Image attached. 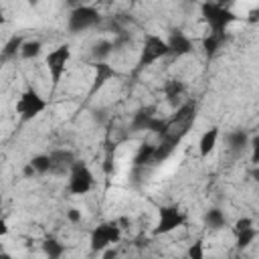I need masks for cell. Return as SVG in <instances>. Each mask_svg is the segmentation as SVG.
Instances as JSON below:
<instances>
[{"instance_id": "obj_4", "label": "cell", "mask_w": 259, "mask_h": 259, "mask_svg": "<svg viewBox=\"0 0 259 259\" xmlns=\"http://www.w3.org/2000/svg\"><path fill=\"white\" fill-rule=\"evenodd\" d=\"M45 109H47V99L40 97L38 91L32 87L22 91V95L16 101V113L20 115V121H30L36 115H40Z\"/></svg>"}, {"instance_id": "obj_30", "label": "cell", "mask_w": 259, "mask_h": 259, "mask_svg": "<svg viewBox=\"0 0 259 259\" xmlns=\"http://www.w3.org/2000/svg\"><path fill=\"white\" fill-rule=\"evenodd\" d=\"M249 227H253V221H251L249 217H241V219L235 223V229H233V231H235V235H237V233H241V231H245V229H249Z\"/></svg>"}, {"instance_id": "obj_20", "label": "cell", "mask_w": 259, "mask_h": 259, "mask_svg": "<svg viewBox=\"0 0 259 259\" xmlns=\"http://www.w3.org/2000/svg\"><path fill=\"white\" fill-rule=\"evenodd\" d=\"M204 225L212 231H221L225 227V214L221 208H210L204 212Z\"/></svg>"}, {"instance_id": "obj_8", "label": "cell", "mask_w": 259, "mask_h": 259, "mask_svg": "<svg viewBox=\"0 0 259 259\" xmlns=\"http://www.w3.org/2000/svg\"><path fill=\"white\" fill-rule=\"evenodd\" d=\"M119 239H121V229L117 227L115 221L101 223V225L95 227L93 233H91V249H93V251H103L105 247L117 243Z\"/></svg>"}, {"instance_id": "obj_11", "label": "cell", "mask_w": 259, "mask_h": 259, "mask_svg": "<svg viewBox=\"0 0 259 259\" xmlns=\"http://www.w3.org/2000/svg\"><path fill=\"white\" fill-rule=\"evenodd\" d=\"M49 156H51V162H53L51 174H65V172H69V170L73 168V164L77 162L71 150H53Z\"/></svg>"}, {"instance_id": "obj_31", "label": "cell", "mask_w": 259, "mask_h": 259, "mask_svg": "<svg viewBox=\"0 0 259 259\" xmlns=\"http://www.w3.org/2000/svg\"><path fill=\"white\" fill-rule=\"evenodd\" d=\"M67 219H69L73 225H77V223H81V212H79L77 208H69V210H67Z\"/></svg>"}, {"instance_id": "obj_12", "label": "cell", "mask_w": 259, "mask_h": 259, "mask_svg": "<svg viewBox=\"0 0 259 259\" xmlns=\"http://www.w3.org/2000/svg\"><path fill=\"white\" fill-rule=\"evenodd\" d=\"M182 140L180 138H176V136H172V134H162L160 136V142L156 144V152H154V164H162L174 150H176V146L180 144Z\"/></svg>"}, {"instance_id": "obj_1", "label": "cell", "mask_w": 259, "mask_h": 259, "mask_svg": "<svg viewBox=\"0 0 259 259\" xmlns=\"http://www.w3.org/2000/svg\"><path fill=\"white\" fill-rule=\"evenodd\" d=\"M200 14H202L204 22L208 24L210 32H219V34H225L227 26L237 20V14L231 8L221 6L219 2H210V0L200 4Z\"/></svg>"}, {"instance_id": "obj_24", "label": "cell", "mask_w": 259, "mask_h": 259, "mask_svg": "<svg viewBox=\"0 0 259 259\" xmlns=\"http://www.w3.org/2000/svg\"><path fill=\"white\" fill-rule=\"evenodd\" d=\"M30 164L34 166L36 174H47V172H51V166H53L49 154H38V156H34V158L30 160Z\"/></svg>"}, {"instance_id": "obj_17", "label": "cell", "mask_w": 259, "mask_h": 259, "mask_svg": "<svg viewBox=\"0 0 259 259\" xmlns=\"http://www.w3.org/2000/svg\"><path fill=\"white\" fill-rule=\"evenodd\" d=\"M184 83L182 81H178V79H170V81H166L164 83V95H166V99L170 101V105L172 107H178V103H180V97H182V93H184Z\"/></svg>"}, {"instance_id": "obj_16", "label": "cell", "mask_w": 259, "mask_h": 259, "mask_svg": "<svg viewBox=\"0 0 259 259\" xmlns=\"http://www.w3.org/2000/svg\"><path fill=\"white\" fill-rule=\"evenodd\" d=\"M227 42V32L225 34H219V32H208L204 38H202V49H204V55L210 59L217 55V51Z\"/></svg>"}, {"instance_id": "obj_7", "label": "cell", "mask_w": 259, "mask_h": 259, "mask_svg": "<svg viewBox=\"0 0 259 259\" xmlns=\"http://www.w3.org/2000/svg\"><path fill=\"white\" fill-rule=\"evenodd\" d=\"M93 174L85 162H75L69 170V192L71 194H87L93 188Z\"/></svg>"}, {"instance_id": "obj_36", "label": "cell", "mask_w": 259, "mask_h": 259, "mask_svg": "<svg viewBox=\"0 0 259 259\" xmlns=\"http://www.w3.org/2000/svg\"><path fill=\"white\" fill-rule=\"evenodd\" d=\"M103 255H105L107 259H111V257H115V255H117V251H115V249H113V251H105Z\"/></svg>"}, {"instance_id": "obj_6", "label": "cell", "mask_w": 259, "mask_h": 259, "mask_svg": "<svg viewBox=\"0 0 259 259\" xmlns=\"http://www.w3.org/2000/svg\"><path fill=\"white\" fill-rule=\"evenodd\" d=\"M69 59H71V49H69V45H59L57 49H53V51L47 55L45 63H47V69H49V75H51V81H53V91L59 87L61 77H63V73H65V69H67Z\"/></svg>"}, {"instance_id": "obj_21", "label": "cell", "mask_w": 259, "mask_h": 259, "mask_svg": "<svg viewBox=\"0 0 259 259\" xmlns=\"http://www.w3.org/2000/svg\"><path fill=\"white\" fill-rule=\"evenodd\" d=\"M113 53V42L111 40H99L91 47V57L93 61H105Z\"/></svg>"}, {"instance_id": "obj_5", "label": "cell", "mask_w": 259, "mask_h": 259, "mask_svg": "<svg viewBox=\"0 0 259 259\" xmlns=\"http://www.w3.org/2000/svg\"><path fill=\"white\" fill-rule=\"evenodd\" d=\"M99 22H101V14H99L93 6L81 4V6H75V8L71 10L67 26H69V30H71L73 34H77V32H83V30H87V28L97 26Z\"/></svg>"}, {"instance_id": "obj_19", "label": "cell", "mask_w": 259, "mask_h": 259, "mask_svg": "<svg viewBox=\"0 0 259 259\" xmlns=\"http://www.w3.org/2000/svg\"><path fill=\"white\" fill-rule=\"evenodd\" d=\"M154 152H156V144H148L144 142L138 150V154L134 156V166H148V164H154Z\"/></svg>"}, {"instance_id": "obj_34", "label": "cell", "mask_w": 259, "mask_h": 259, "mask_svg": "<svg viewBox=\"0 0 259 259\" xmlns=\"http://www.w3.org/2000/svg\"><path fill=\"white\" fill-rule=\"evenodd\" d=\"M217 2H219L221 6H227V8H231V4H233L235 0H217Z\"/></svg>"}, {"instance_id": "obj_35", "label": "cell", "mask_w": 259, "mask_h": 259, "mask_svg": "<svg viewBox=\"0 0 259 259\" xmlns=\"http://www.w3.org/2000/svg\"><path fill=\"white\" fill-rule=\"evenodd\" d=\"M6 231H8V227H6V223L2 221V223H0V235H6Z\"/></svg>"}, {"instance_id": "obj_9", "label": "cell", "mask_w": 259, "mask_h": 259, "mask_svg": "<svg viewBox=\"0 0 259 259\" xmlns=\"http://www.w3.org/2000/svg\"><path fill=\"white\" fill-rule=\"evenodd\" d=\"M184 225V214L180 212L178 206H162L160 208V221L154 229V235H166L172 233L174 229Z\"/></svg>"}, {"instance_id": "obj_33", "label": "cell", "mask_w": 259, "mask_h": 259, "mask_svg": "<svg viewBox=\"0 0 259 259\" xmlns=\"http://www.w3.org/2000/svg\"><path fill=\"white\" fill-rule=\"evenodd\" d=\"M87 0H67V4H71V6H81V4H85Z\"/></svg>"}, {"instance_id": "obj_29", "label": "cell", "mask_w": 259, "mask_h": 259, "mask_svg": "<svg viewBox=\"0 0 259 259\" xmlns=\"http://www.w3.org/2000/svg\"><path fill=\"white\" fill-rule=\"evenodd\" d=\"M202 255H204V251H202V241H196L194 245H190V249H188V257H190V259H202Z\"/></svg>"}, {"instance_id": "obj_27", "label": "cell", "mask_w": 259, "mask_h": 259, "mask_svg": "<svg viewBox=\"0 0 259 259\" xmlns=\"http://www.w3.org/2000/svg\"><path fill=\"white\" fill-rule=\"evenodd\" d=\"M111 42H113V51H121L123 47L132 45V36L127 30H119V32H115V38Z\"/></svg>"}, {"instance_id": "obj_25", "label": "cell", "mask_w": 259, "mask_h": 259, "mask_svg": "<svg viewBox=\"0 0 259 259\" xmlns=\"http://www.w3.org/2000/svg\"><path fill=\"white\" fill-rule=\"evenodd\" d=\"M40 49H42L40 40H24V45L20 49V57L22 59H34V57H38Z\"/></svg>"}, {"instance_id": "obj_18", "label": "cell", "mask_w": 259, "mask_h": 259, "mask_svg": "<svg viewBox=\"0 0 259 259\" xmlns=\"http://www.w3.org/2000/svg\"><path fill=\"white\" fill-rule=\"evenodd\" d=\"M217 140H219V127H210V130H206L200 136V142H198V154H200V158H206L214 150Z\"/></svg>"}, {"instance_id": "obj_38", "label": "cell", "mask_w": 259, "mask_h": 259, "mask_svg": "<svg viewBox=\"0 0 259 259\" xmlns=\"http://www.w3.org/2000/svg\"><path fill=\"white\" fill-rule=\"evenodd\" d=\"M28 4H30V6H34V4H38V0H28Z\"/></svg>"}, {"instance_id": "obj_13", "label": "cell", "mask_w": 259, "mask_h": 259, "mask_svg": "<svg viewBox=\"0 0 259 259\" xmlns=\"http://www.w3.org/2000/svg\"><path fill=\"white\" fill-rule=\"evenodd\" d=\"M154 117H156V105L140 107L134 113L132 121H130V130L132 132H148V127H150V123H152Z\"/></svg>"}, {"instance_id": "obj_10", "label": "cell", "mask_w": 259, "mask_h": 259, "mask_svg": "<svg viewBox=\"0 0 259 259\" xmlns=\"http://www.w3.org/2000/svg\"><path fill=\"white\" fill-rule=\"evenodd\" d=\"M93 71H95V75H93L91 87H89V91H87V97H93L107 81H111V79L117 77V71H115L107 61H95V63H93Z\"/></svg>"}, {"instance_id": "obj_26", "label": "cell", "mask_w": 259, "mask_h": 259, "mask_svg": "<svg viewBox=\"0 0 259 259\" xmlns=\"http://www.w3.org/2000/svg\"><path fill=\"white\" fill-rule=\"evenodd\" d=\"M255 235H257V231H255L253 227H249V229L237 233V249H245V247H249L251 241L255 239Z\"/></svg>"}, {"instance_id": "obj_22", "label": "cell", "mask_w": 259, "mask_h": 259, "mask_svg": "<svg viewBox=\"0 0 259 259\" xmlns=\"http://www.w3.org/2000/svg\"><path fill=\"white\" fill-rule=\"evenodd\" d=\"M42 251H45V255H47L49 259H59V257L65 253V245L59 243L57 239L49 237V239L42 241Z\"/></svg>"}, {"instance_id": "obj_32", "label": "cell", "mask_w": 259, "mask_h": 259, "mask_svg": "<svg viewBox=\"0 0 259 259\" xmlns=\"http://www.w3.org/2000/svg\"><path fill=\"white\" fill-rule=\"evenodd\" d=\"M257 20H259V8L249 10V14H247V22H257Z\"/></svg>"}, {"instance_id": "obj_39", "label": "cell", "mask_w": 259, "mask_h": 259, "mask_svg": "<svg viewBox=\"0 0 259 259\" xmlns=\"http://www.w3.org/2000/svg\"><path fill=\"white\" fill-rule=\"evenodd\" d=\"M190 2H194V0H190Z\"/></svg>"}, {"instance_id": "obj_2", "label": "cell", "mask_w": 259, "mask_h": 259, "mask_svg": "<svg viewBox=\"0 0 259 259\" xmlns=\"http://www.w3.org/2000/svg\"><path fill=\"white\" fill-rule=\"evenodd\" d=\"M170 55V47H168V40H164L162 36L158 34H146L144 36V45H142V53H140V61H138V67L136 71H142L146 67H150L152 63H156L158 59Z\"/></svg>"}, {"instance_id": "obj_3", "label": "cell", "mask_w": 259, "mask_h": 259, "mask_svg": "<svg viewBox=\"0 0 259 259\" xmlns=\"http://www.w3.org/2000/svg\"><path fill=\"white\" fill-rule=\"evenodd\" d=\"M194 119H196V103L194 101H186V103L178 105L176 113L168 119V134L182 140L190 132Z\"/></svg>"}, {"instance_id": "obj_14", "label": "cell", "mask_w": 259, "mask_h": 259, "mask_svg": "<svg viewBox=\"0 0 259 259\" xmlns=\"http://www.w3.org/2000/svg\"><path fill=\"white\" fill-rule=\"evenodd\" d=\"M168 47H170V55L184 57V55H188L192 51V40L182 30H172V34L168 38Z\"/></svg>"}, {"instance_id": "obj_28", "label": "cell", "mask_w": 259, "mask_h": 259, "mask_svg": "<svg viewBox=\"0 0 259 259\" xmlns=\"http://www.w3.org/2000/svg\"><path fill=\"white\" fill-rule=\"evenodd\" d=\"M251 162L255 166H259V134L253 136V140H251Z\"/></svg>"}, {"instance_id": "obj_15", "label": "cell", "mask_w": 259, "mask_h": 259, "mask_svg": "<svg viewBox=\"0 0 259 259\" xmlns=\"http://www.w3.org/2000/svg\"><path fill=\"white\" fill-rule=\"evenodd\" d=\"M225 142H227V148H229L235 156L243 154L245 148L251 146V140H249L247 132H243V130H233V132H229L227 138H225Z\"/></svg>"}, {"instance_id": "obj_37", "label": "cell", "mask_w": 259, "mask_h": 259, "mask_svg": "<svg viewBox=\"0 0 259 259\" xmlns=\"http://www.w3.org/2000/svg\"><path fill=\"white\" fill-rule=\"evenodd\" d=\"M253 176H255V180L259 182V170H253Z\"/></svg>"}, {"instance_id": "obj_23", "label": "cell", "mask_w": 259, "mask_h": 259, "mask_svg": "<svg viewBox=\"0 0 259 259\" xmlns=\"http://www.w3.org/2000/svg\"><path fill=\"white\" fill-rule=\"evenodd\" d=\"M22 45H24V38H22V36H12V38L4 45V49H2V61H10L12 57H16V53L20 55Z\"/></svg>"}]
</instances>
